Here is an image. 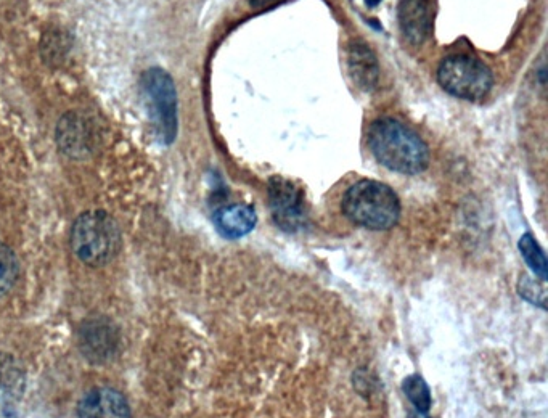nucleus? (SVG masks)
<instances>
[{"label": "nucleus", "instance_id": "nucleus-1", "mask_svg": "<svg viewBox=\"0 0 548 418\" xmlns=\"http://www.w3.org/2000/svg\"><path fill=\"white\" fill-rule=\"evenodd\" d=\"M367 139L378 163L394 173L415 176L428 168L430 150L422 137L397 119H377Z\"/></svg>", "mask_w": 548, "mask_h": 418}, {"label": "nucleus", "instance_id": "nucleus-2", "mask_svg": "<svg viewBox=\"0 0 548 418\" xmlns=\"http://www.w3.org/2000/svg\"><path fill=\"white\" fill-rule=\"evenodd\" d=\"M341 208L349 221L369 230L393 229L401 218V201L396 192L372 179L351 185L344 193Z\"/></svg>", "mask_w": 548, "mask_h": 418}, {"label": "nucleus", "instance_id": "nucleus-3", "mask_svg": "<svg viewBox=\"0 0 548 418\" xmlns=\"http://www.w3.org/2000/svg\"><path fill=\"white\" fill-rule=\"evenodd\" d=\"M121 232L118 224L105 211L81 214L71 229L74 255L87 266H103L118 255Z\"/></svg>", "mask_w": 548, "mask_h": 418}, {"label": "nucleus", "instance_id": "nucleus-4", "mask_svg": "<svg viewBox=\"0 0 548 418\" xmlns=\"http://www.w3.org/2000/svg\"><path fill=\"white\" fill-rule=\"evenodd\" d=\"M438 81L442 89L450 95L478 102L491 92L494 74L491 68L478 58L452 55L439 66Z\"/></svg>", "mask_w": 548, "mask_h": 418}, {"label": "nucleus", "instance_id": "nucleus-5", "mask_svg": "<svg viewBox=\"0 0 548 418\" xmlns=\"http://www.w3.org/2000/svg\"><path fill=\"white\" fill-rule=\"evenodd\" d=\"M156 137L169 145L177 136V92L174 81L161 68H150L142 79Z\"/></svg>", "mask_w": 548, "mask_h": 418}, {"label": "nucleus", "instance_id": "nucleus-6", "mask_svg": "<svg viewBox=\"0 0 548 418\" xmlns=\"http://www.w3.org/2000/svg\"><path fill=\"white\" fill-rule=\"evenodd\" d=\"M267 197L272 218L283 232L296 234L307 226L309 214L306 200L303 190L299 189L298 185L285 177H272L267 187Z\"/></svg>", "mask_w": 548, "mask_h": 418}, {"label": "nucleus", "instance_id": "nucleus-7", "mask_svg": "<svg viewBox=\"0 0 548 418\" xmlns=\"http://www.w3.org/2000/svg\"><path fill=\"white\" fill-rule=\"evenodd\" d=\"M118 345V328L107 317H90L79 330L82 354L94 364L110 361L118 351Z\"/></svg>", "mask_w": 548, "mask_h": 418}, {"label": "nucleus", "instance_id": "nucleus-8", "mask_svg": "<svg viewBox=\"0 0 548 418\" xmlns=\"http://www.w3.org/2000/svg\"><path fill=\"white\" fill-rule=\"evenodd\" d=\"M79 418H131L126 398L113 388H95L82 396Z\"/></svg>", "mask_w": 548, "mask_h": 418}, {"label": "nucleus", "instance_id": "nucleus-9", "mask_svg": "<svg viewBox=\"0 0 548 418\" xmlns=\"http://www.w3.org/2000/svg\"><path fill=\"white\" fill-rule=\"evenodd\" d=\"M97 142L95 129L86 118L78 115L65 116L58 126V144L65 155L84 158L92 155Z\"/></svg>", "mask_w": 548, "mask_h": 418}, {"label": "nucleus", "instance_id": "nucleus-10", "mask_svg": "<svg viewBox=\"0 0 548 418\" xmlns=\"http://www.w3.org/2000/svg\"><path fill=\"white\" fill-rule=\"evenodd\" d=\"M348 68L360 91L372 92L380 81L377 55L365 42L354 41L348 49Z\"/></svg>", "mask_w": 548, "mask_h": 418}, {"label": "nucleus", "instance_id": "nucleus-11", "mask_svg": "<svg viewBox=\"0 0 548 418\" xmlns=\"http://www.w3.org/2000/svg\"><path fill=\"white\" fill-rule=\"evenodd\" d=\"M402 34L412 44H422L431 31L430 0H402L399 5Z\"/></svg>", "mask_w": 548, "mask_h": 418}, {"label": "nucleus", "instance_id": "nucleus-12", "mask_svg": "<svg viewBox=\"0 0 548 418\" xmlns=\"http://www.w3.org/2000/svg\"><path fill=\"white\" fill-rule=\"evenodd\" d=\"M258 224L256 209L250 205H230L217 209L214 226L222 237L229 240L245 237Z\"/></svg>", "mask_w": 548, "mask_h": 418}, {"label": "nucleus", "instance_id": "nucleus-13", "mask_svg": "<svg viewBox=\"0 0 548 418\" xmlns=\"http://www.w3.org/2000/svg\"><path fill=\"white\" fill-rule=\"evenodd\" d=\"M25 391V372L15 357L0 353V404L17 402Z\"/></svg>", "mask_w": 548, "mask_h": 418}, {"label": "nucleus", "instance_id": "nucleus-14", "mask_svg": "<svg viewBox=\"0 0 548 418\" xmlns=\"http://www.w3.org/2000/svg\"><path fill=\"white\" fill-rule=\"evenodd\" d=\"M520 251L524 261L531 267L532 272L539 277L540 280H547V258L536 238L532 234H524L520 240Z\"/></svg>", "mask_w": 548, "mask_h": 418}, {"label": "nucleus", "instance_id": "nucleus-15", "mask_svg": "<svg viewBox=\"0 0 548 418\" xmlns=\"http://www.w3.org/2000/svg\"><path fill=\"white\" fill-rule=\"evenodd\" d=\"M402 390H404L409 401L414 404L415 410L425 412V414L430 412L433 398H431L430 386L423 380V377L410 375V377L405 378L404 383H402Z\"/></svg>", "mask_w": 548, "mask_h": 418}, {"label": "nucleus", "instance_id": "nucleus-16", "mask_svg": "<svg viewBox=\"0 0 548 418\" xmlns=\"http://www.w3.org/2000/svg\"><path fill=\"white\" fill-rule=\"evenodd\" d=\"M18 271L20 266L12 248L0 243V298L7 295L17 283Z\"/></svg>", "mask_w": 548, "mask_h": 418}, {"label": "nucleus", "instance_id": "nucleus-17", "mask_svg": "<svg viewBox=\"0 0 548 418\" xmlns=\"http://www.w3.org/2000/svg\"><path fill=\"white\" fill-rule=\"evenodd\" d=\"M518 293L528 303L542 309L547 308V290H545L544 280L540 282L532 279L531 275H521V279L518 280Z\"/></svg>", "mask_w": 548, "mask_h": 418}, {"label": "nucleus", "instance_id": "nucleus-18", "mask_svg": "<svg viewBox=\"0 0 548 418\" xmlns=\"http://www.w3.org/2000/svg\"><path fill=\"white\" fill-rule=\"evenodd\" d=\"M280 0H250L251 7L254 9H264V7H269V5L277 4Z\"/></svg>", "mask_w": 548, "mask_h": 418}, {"label": "nucleus", "instance_id": "nucleus-19", "mask_svg": "<svg viewBox=\"0 0 548 418\" xmlns=\"http://www.w3.org/2000/svg\"><path fill=\"white\" fill-rule=\"evenodd\" d=\"M409 418H431L430 415L425 412H418V410H410Z\"/></svg>", "mask_w": 548, "mask_h": 418}, {"label": "nucleus", "instance_id": "nucleus-20", "mask_svg": "<svg viewBox=\"0 0 548 418\" xmlns=\"http://www.w3.org/2000/svg\"><path fill=\"white\" fill-rule=\"evenodd\" d=\"M381 2H383V0H365V5H367V7H370V9H375V7H378Z\"/></svg>", "mask_w": 548, "mask_h": 418}]
</instances>
